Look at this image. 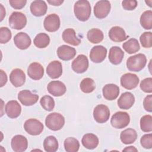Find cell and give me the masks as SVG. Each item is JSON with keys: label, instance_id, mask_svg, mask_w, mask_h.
Masks as SVG:
<instances>
[{"label": "cell", "instance_id": "1", "mask_svg": "<svg viewBox=\"0 0 152 152\" xmlns=\"http://www.w3.org/2000/svg\"><path fill=\"white\" fill-rule=\"evenodd\" d=\"M74 12L76 18L81 21H87L91 15V6L87 0L77 1L74 6Z\"/></svg>", "mask_w": 152, "mask_h": 152}, {"label": "cell", "instance_id": "2", "mask_svg": "<svg viewBox=\"0 0 152 152\" xmlns=\"http://www.w3.org/2000/svg\"><path fill=\"white\" fill-rule=\"evenodd\" d=\"M147 64V58L145 55L138 53L129 57L126 61L127 68L131 71L139 72L142 70Z\"/></svg>", "mask_w": 152, "mask_h": 152}, {"label": "cell", "instance_id": "3", "mask_svg": "<svg viewBox=\"0 0 152 152\" xmlns=\"http://www.w3.org/2000/svg\"><path fill=\"white\" fill-rule=\"evenodd\" d=\"M65 118L59 113L53 112L49 114L45 119L46 126L50 130H60L64 125Z\"/></svg>", "mask_w": 152, "mask_h": 152}, {"label": "cell", "instance_id": "4", "mask_svg": "<svg viewBox=\"0 0 152 152\" xmlns=\"http://www.w3.org/2000/svg\"><path fill=\"white\" fill-rule=\"evenodd\" d=\"M130 122L129 114L125 112H117L111 118L110 124L116 129H122L127 126Z\"/></svg>", "mask_w": 152, "mask_h": 152}, {"label": "cell", "instance_id": "5", "mask_svg": "<svg viewBox=\"0 0 152 152\" xmlns=\"http://www.w3.org/2000/svg\"><path fill=\"white\" fill-rule=\"evenodd\" d=\"M8 23L10 26L12 28L21 30L26 26L27 23V18L23 13L15 11L10 16Z\"/></svg>", "mask_w": 152, "mask_h": 152}, {"label": "cell", "instance_id": "6", "mask_svg": "<svg viewBox=\"0 0 152 152\" xmlns=\"http://www.w3.org/2000/svg\"><path fill=\"white\" fill-rule=\"evenodd\" d=\"M25 131L30 135H38L42 133L44 126L43 124L36 119H28L24 124Z\"/></svg>", "mask_w": 152, "mask_h": 152}, {"label": "cell", "instance_id": "7", "mask_svg": "<svg viewBox=\"0 0 152 152\" xmlns=\"http://www.w3.org/2000/svg\"><path fill=\"white\" fill-rule=\"evenodd\" d=\"M110 116V110L108 107L104 104H100L96 106L93 110V117L94 120L100 124L107 122Z\"/></svg>", "mask_w": 152, "mask_h": 152}, {"label": "cell", "instance_id": "8", "mask_svg": "<svg viewBox=\"0 0 152 152\" xmlns=\"http://www.w3.org/2000/svg\"><path fill=\"white\" fill-rule=\"evenodd\" d=\"M110 8L111 5L109 1H99L94 7V14L97 18H104L109 14Z\"/></svg>", "mask_w": 152, "mask_h": 152}, {"label": "cell", "instance_id": "9", "mask_svg": "<svg viewBox=\"0 0 152 152\" xmlns=\"http://www.w3.org/2000/svg\"><path fill=\"white\" fill-rule=\"evenodd\" d=\"M18 99L24 106H32L38 101L39 96L32 93L28 90H24L18 93Z\"/></svg>", "mask_w": 152, "mask_h": 152}, {"label": "cell", "instance_id": "10", "mask_svg": "<svg viewBox=\"0 0 152 152\" xmlns=\"http://www.w3.org/2000/svg\"><path fill=\"white\" fill-rule=\"evenodd\" d=\"M88 67V60L84 55H79L72 62V69L76 73L86 72Z\"/></svg>", "mask_w": 152, "mask_h": 152}, {"label": "cell", "instance_id": "11", "mask_svg": "<svg viewBox=\"0 0 152 152\" xmlns=\"http://www.w3.org/2000/svg\"><path fill=\"white\" fill-rule=\"evenodd\" d=\"M43 26L45 30L49 32L57 31L60 27V18L56 14L48 15L45 18Z\"/></svg>", "mask_w": 152, "mask_h": 152}, {"label": "cell", "instance_id": "12", "mask_svg": "<svg viewBox=\"0 0 152 152\" xmlns=\"http://www.w3.org/2000/svg\"><path fill=\"white\" fill-rule=\"evenodd\" d=\"M139 81V78L136 74L126 73L121 78V84L127 90H132L138 86Z\"/></svg>", "mask_w": 152, "mask_h": 152}, {"label": "cell", "instance_id": "13", "mask_svg": "<svg viewBox=\"0 0 152 152\" xmlns=\"http://www.w3.org/2000/svg\"><path fill=\"white\" fill-rule=\"evenodd\" d=\"M107 55V49L102 45L94 46L90 50V58L94 63H100L104 60Z\"/></svg>", "mask_w": 152, "mask_h": 152}, {"label": "cell", "instance_id": "14", "mask_svg": "<svg viewBox=\"0 0 152 152\" xmlns=\"http://www.w3.org/2000/svg\"><path fill=\"white\" fill-rule=\"evenodd\" d=\"M48 92L54 96H61L64 95L66 90L65 84L60 81H52L47 86Z\"/></svg>", "mask_w": 152, "mask_h": 152}, {"label": "cell", "instance_id": "15", "mask_svg": "<svg viewBox=\"0 0 152 152\" xmlns=\"http://www.w3.org/2000/svg\"><path fill=\"white\" fill-rule=\"evenodd\" d=\"M11 147L15 152L25 151L28 147L27 138L22 135H16L11 140Z\"/></svg>", "mask_w": 152, "mask_h": 152}, {"label": "cell", "instance_id": "16", "mask_svg": "<svg viewBox=\"0 0 152 152\" xmlns=\"http://www.w3.org/2000/svg\"><path fill=\"white\" fill-rule=\"evenodd\" d=\"M57 55L59 59L63 61H69L76 55V50L68 45H62L57 49Z\"/></svg>", "mask_w": 152, "mask_h": 152}, {"label": "cell", "instance_id": "17", "mask_svg": "<svg viewBox=\"0 0 152 152\" xmlns=\"http://www.w3.org/2000/svg\"><path fill=\"white\" fill-rule=\"evenodd\" d=\"M27 74L30 78L34 80L41 79L44 75V68L38 62H33L30 64L27 69Z\"/></svg>", "mask_w": 152, "mask_h": 152}, {"label": "cell", "instance_id": "18", "mask_svg": "<svg viewBox=\"0 0 152 152\" xmlns=\"http://www.w3.org/2000/svg\"><path fill=\"white\" fill-rule=\"evenodd\" d=\"M135 102V97L130 92L122 93L118 100V105L121 109L128 110L130 109Z\"/></svg>", "mask_w": 152, "mask_h": 152}, {"label": "cell", "instance_id": "19", "mask_svg": "<svg viewBox=\"0 0 152 152\" xmlns=\"http://www.w3.org/2000/svg\"><path fill=\"white\" fill-rule=\"evenodd\" d=\"M5 113L11 119H14L20 116L21 112V107L16 100H10L5 105Z\"/></svg>", "mask_w": 152, "mask_h": 152}, {"label": "cell", "instance_id": "20", "mask_svg": "<svg viewBox=\"0 0 152 152\" xmlns=\"http://www.w3.org/2000/svg\"><path fill=\"white\" fill-rule=\"evenodd\" d=\"M10 80L15 87L23 86L26 81V75L23 70L19 68L13 69L10 75Z\"/></svg>", "mask_w": 152, "mask_h": 152}, {"label": "cell", "instance_id": "21", "mask_svg": "<svg viewBox=\"0 0 152 152\" xmlns=\"http://www.w3.org/2000/svg\"><path fill=\"white\" fill-rule=\"evenodd\" d=\"M14 42L15 46L20 49H27L31 45V39L26 33L20 32L14 37Z\"/></svg>", "mask_w": 152, "mask_h": 152}, {"label": "cell", "instance_id": "22", "mask_svg": "<svg viewBox=\"0 0 152 152\" xmlns=\"http://www.w3.org/2000/svg\"><path fill=\"white\" fill-rule=\"evenodd\" d=\"M46 73L51 78H59L62 74V66L61 62L53 61L50 62L46 68Z\"/></svg>", "mask_w": 152, "mask_h": 152}, {"label": "cell", "instance_id": "23", "mask_svg": "<svg viewBox=\"0 0 152 152\" xmlns=\"http://www.w3.org/2000/svg\"><path fill=\"white\" fill-rule=\"evenodd\" d=\"M103 97L108 100L116 99L119 94V87L114 84H107L105 85L102 90Z\"/></svg>", "mask_w": 152, "mask_h": 152}, {"label": "cell", "instance_id": "24", "mask_svg": "<svg viewBox=\"0 0 152 152\" xmlns=\"http://www.w3.org/2000/svg\"><path fill=\"white\" fill-rule=\"evenodd\" d=\"M109 38L115 42H121L125 40L128 37L125 30L121 27L114 26L109 31Z\"/></svg>", "mask_w": 152, "mask_h": 152}, {"label": "cell", "instance_id": "25", "mask_svg": "<svg viewBox=\"0 0 152 152\" xmlns=\"http://www.w3.org/2000/svg\"><path fill=\"white\" fill-rule=\"evenodd\" d=\"M48 6L44 1H34L30 5V11L32 14L36 17L44 15L47 11Z\"/></svg>", "mask_w": 152, "mask_h": 152}, {"label": "cell", "instance_id": "26", "mask_svg": "<svg viewBox=\"0 0 152 152\" xmlns=\"http://www.w3.org/2000/svg\"><path fill=\"white\" fill-rule=\"evenodd\" d=\"M62 39L64 42L73 46H78L81 43V40L76 36L75 30L71 28H66L63 31Z\"/></svg>", "mask_w": 152, "mask_h": 152}, {"label": "cell", "instance_id": "27", "mask_svg": "<svg viewBox=\"0 0 152 152\" xmlns=\"http://www.w3.org/2000/svg\"><path fill=\"white\" fill-rule=\"evenodd\" d=\"M124 52L118 46H113L109 50V59L114 65L119 64L124 58Z\"/></svg>", "mask_w": 152, "mask_h": 152}, {"label": "cell", "instance_id": "28", "mask_svg": "<svg viewBox=\"0 0 152 152\" xmlns=\"http://www.w3.org/2000/svg\"><path fill=\"white\" fill-rule=\"evenodd\" d=\"M81 142L83 146L86 148L93 150L97 147L99 144V138L95 134L88 133L83 135Z\"/></svg>", "mask_w": 152, "mask_h": 152}, {"label": "cell", "instance_id": "29", "mask_svg": "<svg viewBox=\"0 0 152 152\" xmlns=\"http://www.w3.org/2000/svg\"><path fill=\"white\" fill-rule=\"evenodd\" d=\"M137 138L136 131L132 128H127L122 131L120 135L121 141L125 144L133 143Z\"/></svg>", "mask_w": 152, "mask_h": 152}, {"label": "cell", "instance_id": "30", "mask_svg": "<svg viewBox=\"0 0 152 152\" xmlns=\"http://www.w3.org/2000/svg\"><path fill=\"white\" fill-rule=\"evenodd\" d=\"M43 147L47 152H55L58 149V142L55 137H47L43 141Z\"/></svg>", "mask_w": 152, "mask_h": 152}, {"label": "cell", "instance_id": "31", "mask_svg": "<svg viewBox=\"0 0 152 152\" xmlns=\"http://www.w3.org/2000/svg\"><path fill=\"white\" fill-rule=\"evenodd\" d=\"M87 37L92 43H98L101 42L104 37L102 30L98 28H91L87 32Z\"/></svg>", "mask_w": 152, "mask_h": 152}, {"label": "cell", "instance_id": "32", "mask_svg": "<svg viewBox=\"0 0 152 152\" xmlns=\"http://www.w3.org/2000/svg\"><path fill=\"white\" fill-rule=\"evenodd\" d=\"M123 49L129 54H132L140 50V45L136 39L131 38L122 44Z\"/></svg>", "mask_w": 152, "mask_h": 152}, {"label": "cell", "instance_id": "33", "mask_svg": "<svg viewBox=\"0 0 152 152\" xmlns=\"http://www.w3.org/2000/svg\"><path fill=\"white\" fill-rule=\"evenodd\" d=\"M33 43L38 48H45L50 43L49 36L45 33H39L34 39Z\"/></svg>", "mask_w": 152, "mask_h": 152}, {"label": "cell", "instance_id": "34", "mask_svg": "<svg viewBox=\"0 0 152 152\" xmlns=\"http://www.w3.org/2000/svg\"><path fill=\"white\" fill-rule=\"evenodd\" d=\"M140 24L146 30H150L152 28V11L147 10L144 11L140 17Z\"/></svg>", "mask_w": 152, "mask_h": 152}, {"label": "cell", "instance_id": "35", "mask_svg": "<svg viewBox=\"0 0 152 152\" xmlns=\"http://www.w3.org/2000/svg\"><path fill=\"white\" fill-rule=\"evenodd\" d=\"M65 150L68 152H77L80 147L78 141L74 137L66 138L64 143Z\"/></svg>", "mask_w": 152, "mask_h": 152}, {"label": "cell", "instance_id": "36", "mask_svg": "<svg viewBox=\"0 0 152 152\" xmlns=\"http://www.w3.org/2000/svg\"><path fill=\"white\" fill-rule=\"evenodd\" d=\"M81 90L85 93H90L93 91L96 88L94 81L90 78H84L80 85Z\"/></svg>", "mask_w": 152, "mask_h": 152}, {"label": "cell", "instance_id": "37", "mask_svg": "<svg viewBox=\"0 0 152 152\" xmlns=\"http://www.w3.org/2000/svg\"><path fill=\"white\" fill-rule=\"evenodd\" d=\"M140 128L145 132H149L152 131V116L151 115H144L141 118Z\"/></svg>", "mask_w": 152, "mask_h": 152}, {"label": "cell", "instance_id": "38", "mask_svg": "<svg viewBox=\"0 0 152 152\" xmlns=\"http://www.w3.org/2000/svg\"><path fill=\"white\" fill-rule=\"evenodd\" d=\"M40 103L42 107L47 111H52L55 107L54 99L48 95L43 96L40 100Z\"/></svg>", "mask_w": 152, "mask_h": 152}, {"label": "cell", "instance_id": "39", "mask_svg": "<svg viewBox=\"0 0 152 152\" xmlns=\"http://www.w3.org/2000/svg\"><path fill=\"white\" fill-rule=\"evenodd\" d=\"M140 40L142 47L145 48H150L152 46V33L150 31L144 32L140 37Z\"/></svg>", "mask_w": 152, "mask_h": 152}, {"label": "cell", "instance_id": "40", "mask_svg": "<svg viewBox=\"0 0 152 152\" xmlns=\"http://www.w3.org/2000/svg\"><path fill=\"white\" fill-rule=\"evenodd\" d=\"M12 34L11 30L6 27H2L0 28V43H6L11 38Z\"/></svg>", "mask_w": 152, "mask_h": 152}, {"label": "cell", "instance_id": "41", "mask_svg": "<svg viewBox=\"0 0 152 152\" xmlns=\"http://www.w3.org/2000/svg\"><path fill=\"white\" fill-rule=\"evenodd\" d=\"M140 88L145 93H151L152 92V78H146L142 80L140 83Z\"/></svg>", "mask_w": 152, "mask_h": 152}, {"label": "cell", "instance_id": "42", "mask_svg": "<svg viewBox=\"0 0 152 152\" xmlns=\"http://www.w3.org/2000/svg\"><path fill=\"white\" fill-rule=\"evenodd\" d=\"M140 142L142 147L146 149H150L152 147V135L147 134L144 135L140 140Z\"/></svg>", "mask_w": 152, "mask_h": 152}, {"label": "cell", "instance_id": "43", "mask_svg": "<svg viewBox=\"0 0 152 152\" xmlns=\"http://www.w3.org/2000/svg\"><path fill=\"white\" fill-rule=\"evenodd\" d=\"M122 5L125 10L131 11L134 10L137 6V1L136 0H125L122 2Z\"/></svg>", "mask_w": 152, "mask_h": 152}, {"label": "cell", "instance_id": "44", "mask_svg": "<svg viewBox=\"0 0 152 152\" xmlns=\"http://www.w3.org/2000/svg\"><path fill=\"white\" fill-rule=\"evenodd\" d=\"M10 5L14 9L20 10L23 8L27 3L26 0H10Z\"/></svg>", "mask_w": 152, "mask_h": 152}, {"label": "cell", "instance_id": "45", "mask_svg": "<svg viewBox=\"0 0 152 152\" xmlns=\"http://www.w3.org/2000/svg\"><path fill=\"white\" fill-rule=\"evenodd\" d=\"M143 106L145 110L147 112H152V95L150 94L146 96L143 102Z\"/></svg>", "mask_w": 152, "mask_h": 152}, {"label": "cell", "instance_id": "46", "mask_svg": "<svg viewBox=\"0 0 152 152\" xmlns=\"http://www.w3.org/2000/svg\"><path fill=\"white\" fill-rule=\"evenodd\" d=\"M1 72V87H3L7 81V76L6 73L2 69L0 70Z\"/></svg>", "mask_w": 152, "mask_h": 152}, {"label": "cell", "instance_id": "47", "mask_svg": "<svg viewBox=\"0 0 152 152\" xmlns=\"http://www.w3.org/2000/svg\"><path fill=\"white\" fill-rule=\"evenodd\" d=\"M64 1L62 0H48V2L50 5L55 6H59L63 3Z\"/></svg>", "mask_w": 152, "mask_h": 152}, {"label": "cell", "instance_id": "48", "mask_svg": "<svg viewBox=\"0 0 152 152\" xmlns=\"http://www.w3.org/2000/svg\"><path fill=\"white\" fill-rule=\"evenodd\" d=\"M137 149L134 146L126 147L123 150V151H137Z\"/></svg>", "mask_w": 152, "mask_h": 152}, {"label": "cell", "instance_id": "49", "mask_svg": "<svg viewBox=\"0 0 152 152\" xmlns=\"http://www.w3.org/2000/svg\"><path fill=\"white\" fill-rule=\"evenodd\" d=\"M1 6V21H2L5 15V10L4 8V7L2 4H0Z\"/></svg>", "mask_w": 152, "mask_h": 152}, {"label": "cell", "instance_id": "50", "mask_svg": "<svg viewBox=\"0 0 152 152\" xmlns=\"http://www.w3.org/2000/svg\"><path fill=\"white\" fill-rule=\"evenodd\" d=\"M145 3L147 4H148V5L150 7H151V3H152V1L151 0H150V1H145Z\"/></svg>", "mask_w": 152, "mask_h": 152}]
</instances>
